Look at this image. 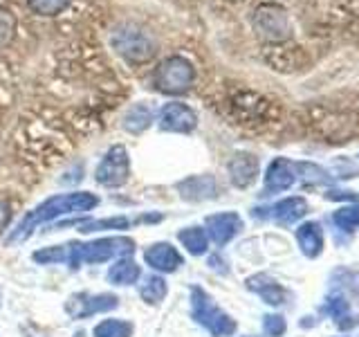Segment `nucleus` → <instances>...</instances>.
<instances>
[{"instance_id": "f03ea898", "label": "nucleus", "mask_w": 359, "mask_h": 337, "mask_svg": "<svg viewBox=\"0 0 359 337\" xmlns=\"http://www.w3.org/2000/svg\"><path fill=\"white\" fill-rule=\"evenodd\" d=\"M67 258L65 263L72 270L81 267L83 263H106L110 258L130 256L135 252V241L128 236H106L90 243H67Z\"/></svg>"}, {"instance_id": "423d86ee", "label": "nucleus", "mask_w": 359, "mask_h": 337, "mask_svg": "<svg viewBox=\"0 0 359 337\" xmlns=\"http://www.w3.org/2000/svg\"><path fill=\"white\" fill-rule=\"evenodd\" d=\"M112 48L128 63H146L155 56L153 39L135 25H123L112 34Z\"/></svg>"}, {"instance_id": "2eb2a0df", "label": "nucleus", "mask_w": 359, "mask_h": 337, "mask_svg": "<svg viewBox=\"0 0 359 337\" xmlns=\"http://www.w3.org/2000/svg\"><path fill=\"white\" fill-rule=\"evenodd\" d=\"M227 168H229L231 183L238 189H247L250 185H254V180L258 176V157L252 153H245V151L233 153Z\"/></svg>"}, {"instance_id": "cd10ccee", "label": "nucleus", "mask_w": 359, "mask_h": 337, "mask_svg": "<svg viewBox=\"0 0 359 337\" xmlns=\"http://www.w3.org/2000/svg\"><path fill=\"white\" fill-rule=\"evenodd\" d=\"M67 258V247L65 245H54V247H43V250L34 252V261L41 265H54V263H65Z\"/></svg>"}, {"instance_id": "1a4fd4ad", "label": "nucleus", "mask_w": 359, "mask_h": 337, "mask_svg": "<svg viewBox=\"0 0 359 337\" xmlns=\"http://www.w3.org/2000/svg\"><path fill=\"white\" fill-rule=\"evenodd\" d=\"M119 306V299L110 292H101V295H90V292H76L65 301V312L72 319H86L99 312L115 310Z\"/></svg>"}, {"instance_id": "473e14b6", "label": "nucleus", "mask_w": 359, "mask_h": 337, "mask_svg": "<svg viewBox=\"0 0 359 337\" xmlns=\"http://www.w3.org/2000/svg\"><path fill=\"white\" fill-rule=\"evenodd\" d=\"M9 220H11V202L0 198V234L7 230Z\"/></svg>"}, {"instance_id": "b1692460", "label": "nucleus", "mask_w": 359, "mask_h": 337, "mask_svg": "<svg viewBox=\"0 0 359 337\" xmlns=\"http://www.w3.org/2000/svg\"><path fill=\"white\" fill-rule=\"evenodd\" d=\"M133 331L126 319H104L95 326V337H133Z\"/></svg>"}, {"instance_id": "6e6552de", "label": "nucleus", "mask_w": 359, "mask_h": 337, "mask_svg": "<svg viewBox=\"0 0 359 337\" xmlns=\"http://www.w3.org/2000/svg\"><path fill=\"white\" fill-rule=\"evenodd\" d=\"M229 108L241 119V124H263L269 117L272 110V101L265 99L258 93H250V90H241L229 99Z\"/></svg>"}, {"instance_id": "412c9836", "label": "nucleus", "mask_w": 359, "mask_h": 337, "mask_svg": "<svg viewBox=\"0 0 359 337\" xmlns=\"http://www.w3.org/2000/svg\"><path fill=\"white\" fill-rule=\"evenodd\" d=\"M151 121H153V110L146 104H137V106L128 108V112L121 119V126H123V131L140 135L151 126Z\"/></svg>"}, {"instance_id": "f3484780", "label": "nucleus", "mask_w": 359, "mask_h": 337, "mask_svg": "<svg viewBox=\"0 0 359 337\" xmlns=\"http://www.w3.org/2000/svg\"><path fill=\"white\" fill-rule=\"evenodd\" d=\"M247 288H250L252 292H256V295L261 297L265 303H269V306H280L287 297L283 286H280L276 279H272L269 275H263V272L252 275L250 279H247Z\"/></svg>"}, {"instance_id": "9d476101", "label": "nucleus", "mask_w": 359, "mask_h": 337, "mask_svg": "<svg viewBox=\"0 0 359 337\" xmlns=\"http://www.w3.org/2000/svg\"><path fill=\"white\" fill-rule=\"evenodd\" d=\"M157 121H160V128L166 133H180V135H187V133H194L198 126V115L196 110L182 104V101H171L166 104L160 115H157Z\"/></svg>"}, {"instance_id": "9b49d317", "label": "nucleus", "mask_w": 359, "mask_h": 337, "mask_svg": "<svg viewBox=\"0 0 359 337\" xmlns=\"http://www.w3.org/2000/svg\"><path fill=\"white\" fill-rule=\"evenodd\" d=\"M306 213H308V202H306V198H299V196L278 200L276 205H272V207H263V209L258 207V209H254L256 218H272V220L283 223V225L297 223L299 218L306 216Z\"/></svg>"}, {"instance_id": "ddd939ff", "label": "nucleus", "mask_w": 359, "mask_h": 337, "mask_svg": "<svg viewBox=\"0 0 359 337\" xmlns=\"http://www.w3.org/2000/svg\"><path fill=\"white\" fill-rule=\"evenodd\" d=\"M207 236L216 245H227L236 234L243 230V220L236 211H224V213H213L207 216Z\"/></svg>"}, {"instance_id": "c85d7f7f", "label": "nucleus", "mask_w": 359, "mask_h": 337, "mask_svg": "<svg viewBox=\"0 0 359 337\" xmlns=\"http://www.w3.org/2000/svg\"><path fill=\"white\" fill-rule=\"evenodd\" d=\"M14 32H16L14 14L0 5V50L7 48V45L11 43V39H14Z\"/></svg>"}, {"instance_id": "6ab92c4d", "label": "nucleus", "mask_w": 359, "mask_h": 337, "mask_svg": "<svg viewBox=\"0 0 359 337\" xmlns=\"http://www.w3.org/2000/svg\"><path fill=\"white\" fill-rule=\"evenodd\" d=\"M297 241L308 258H317L323 252V234L317 223H303L297 230Z\"/></svg>"}, {"instance_id": "bb28decb", "label": "nucleus", "mask_w": 359, "mask_h": 337, "mask_svg": "<svg viewBox=\"0 0 359 337\" xmlns=\"http://www.w3.org/2000/svg\"><path fill=\"white\" fill-rule=\"evenodd\" d=\"M332 220H334L337 227H341L346 232L357 230L359 227V202L353 207H341L339 211H334Z\"/></svg>"}, {"instance_id": "aec40b11", "label": "nucleus", "mask_w": 359, "mask_h": 337, "mask_svg": "<svg viewBox=\"0 0 359 337\" xmlns=\"http://www.w3.org/2000/svg\"><path fill=\"white\" fill-rule=\"evenodd\" d=\"M177 239L187 247V252L191 256H202V254H207V250H209V236H207L205 230L198 227V225L180 230Z\"/></svg>"}, {"instance_id": "f257e3e1", "label": "nucleus", "mask_w": 359, "mask_h": 337, "mask_svg": "<svg viewBox=\"0 0 359 337\" xmlns=\"http://www.w3.org/2000/svg\"><path fill=\"white\" fill-rule=\"evenodd\" d=\"M99 196L90 194V191H72V194H59L52 196L48 200H43L41 205L34 207L29 213H25L11 234L7 236V243H22L27 241L34 234V230L43 223H52L61 216H67V213H81V211H93L99 205Z\"/></svg>"}, {"instance_id": "f8f14e48", "label": "nucleus", "mask_w": 359, "mask_h": 337, "mask_svg": "<svg viewBox=\"0 0 359 337\" xmlns=\"http://www.w3.org/2000/svg\"><path fill=\"white\" fill-rule=\"evenodd\" d=\"M144 261L149 267H153L155 272H175V270L182 267L184 258L177 252V247L171 243H153L151 247H146L144 252Z\"/></svg>"}, {"instance_id": "20e7f679", "label": "nucleus", "mask_w": 359, "mask_h": 337, "mask_svg": "<svg viewBox=\"0 0 359 337\" xmlns=\"http://www.w3.org/2000/svg\"><path fill=\"white\" fill-rule=\"evenodd\" d=\"M191 315L213 337H229L236 333V322L222 308H218L207 292L198 286L191 288Z\"/></svg>"}, {"instance_id": "a878e982", "label": "nucleus", "mask_w": 359, "mask_h": 337, "mask_svg": "<svg viewBox=\"0 0 359 337\" xmlns=\"http://www.w3.org/2000/svg\"><path fill=\"white\" fill-rule=\"evenodd\" d=\"M29 9L39 16H59L67 9L70 0H27Z\"/></svg>"}, {"instance_id": "7c9ffc66", "label": "nucleus", "mask_w": 359, "mask_h": 337, "mask_svg": "<svg viewBox=\"0 0 359 337\" xmlns=\"http://www.w3.org/2000/svg\"><path fill=\"white\" fill-rule=\"evenodd\" d=\"M348 308H351V306H348V301L341 295H330L328 301H325V310H328L334 317L337 326H339L344 319H348Z\"/></svg>"}, {"instance_id": "5701e85b", "label": "nucleus", "mask_w": 359, "mask_h": 337, "mask_svg": "<svg viewBox=\"0 0 359 337\" xmlns=\"http://www.w3.org/2000/svg\"><path fill=\"white\" fill-rule=\"evenodd\" d=\"M166 292H168V286H166V281L160 277V275H151L149 279H144V284L140 288V295L146 303H160L164 297H166Z\"/></svg>"}, {"instance_id": "393cba45", "label": "nucleus", "mask_w": 359, "mask_h": 337, "mask_svg": "<svg viewBox=\"0 0 359 337\" xmlns=\"http://www.w3.org/2000/svg\"><path fill=\"white\" fill-rule=\"evenodd\" d=\"M130 227V220L126 216H115V218H101V220H88L81 223V230L83 234H93V232H101V230H128Z\"/></svg>"}, {"instance_id": "0eeeda50", "label": "nucleus", "mask_w": 359, "mask_h": 337, "mask_svg": "<svg viewBox=\"0 0 359 337\" xmlns=\"http://www.w3.org/2000/svg\"><path fill=\"white\" fill-rule=\"evenodd\" d=\"M128 178H130V157H128L126 146H121V144L110 146L97 166L95 180L101 187L115 189V187L126 185Z\"/></svg>"}, {"instance_id": "a211bd4d", "label": "nucleus", "mask_w": 359, "mask_h": 337, "mask_svg": "<svg viewBox=\"0 0 359 337\" xmlns=\"http://www.w3.org/2000/svg\"><path fill=\"white\" fill-rule=\"evenodd\" d=\"M142 277V267L130 256H119L108 270V281L112 286H133Z\"/></svg>"}, {"instance_id": "4468645a", "label": "nucleus", "mask_w": 359, "mask_h": 337, "mask_svg": "<svg viewBox=\"0 0 359 337\" xmlns=\"http://www.w3.org/2000/svg\"><path fill=\"white\" fill-rule=\"evenodd\" d=\"M297 183L294 162H290L287 157H276L269 162L265 171V194H278L285 191Z\"/></svg>"}, {"instance_id": "39448f33", "label": "nucleus", "mask_w": 359, "mask_h": 337, "mask_svg": "<svg viewBox=\"0 0 359 337\" xmlns=\"http://www.w3.org/2000/svg\"><path fill=\"white\" fill-rule=\"evenodd\" d=\"M252 27L258 34V39L265 43H285L292 37V20L287 11L276 3H263L254 9Z\"/></svg>"}, {"instance_id": "4be33fe9", "label": "nucleus", "mask_w": 359, "mask_h": 337, "mask_svg": "<svg viewBox=\"0 0 359 337\" xmlns=\"http://www.w3.org/2000/svg\"><path fill=\"white\" fill-rule=\"evenodd\" d=\"M294 171H297V178H301L303 183H310V185H330L332 183V176L328 171H323V168L314 162H294Z\"/></svg>"}, {"instance_id": "2f4dec72", "label": "nucleus", "mask_w": 359, "mask_h": 337, "mask_svg": "<svg viewBox=\"0 0 359 337\" xmlns=\"http://www.w3.org/2000/svg\"><path fill=\"white\" fill-rule=\"evenodd\" d=\"M285 319L280 317V315H267V317H263V331L265 335L269 337H280L285 333Z\"/></svg>"}, {"instance_id": "7ed1b4c3", "label": "nucleus", "mask_w": 359, "mask_h": 337, "mask_svg": "<svg viewBox=\"0 0 359 337\" xmlns=\"http://www.w3.org/2000/svg\"><path fill=\"white\" fill-rule=\"evenodd\" d=\"M196 81V67L187 56H168L153 74V86L164 95H182L189 93Z\"/></svg>"}, {"instance_id": "dca6fc26", "label": "nucleus", "mask_w": 359, "mask_h": 337, "mask_svg": "<svg viewBox=\"0 0 359 337\" xmlns=\"http://www.w3.org/2000/svg\"><path fill=\"white\" fill-rule=\"evenodd\" d=\"M177 191L184 200H209L218 196V183L211 176H191L182 183H177Z\"/></svg>"}, {"instance_id": "c756f323", "label": "nucleus", "mask_w": 359, "mask_h": 337, "mask_svg": "<svg viewBox=\"0 0 359 337\" xmlns=\"http://www.w3.org/2000/svg\"><path fill=\"white\" fill-rule=\"evenodd\" d=\"M332 284L339 286L341 290H351L353 295L359 297V272H351V270H337L332 275Z\"/></svg>"}]
</instances>
